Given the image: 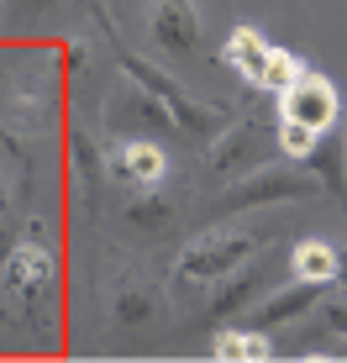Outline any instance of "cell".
Instances as JSON below:
<instances>
[{"label": "cell", "mask_w": 347, "mask_h": 363, "mask_svg": "<svg viewBox=\"0 0 347 363\" xmlns=\"http://www.w3.org/2000/svg\"><path fill=\"white\" fill-rule=\"evenodd\" d=\"M263 242H268L263 227H216V232L190 237V242L179 247V258H174V290L221 279V274L237 269L247 253H258Z\"/></svg>", "instance_id": "6da1fadb"}, {"label": "cell", "mask_w": 347, "mask_h": 363, "mask_svg": "<svg viewBox=\"0 0 347 363\" xmlns=\"http://www.w3.org/2000/svg\"><path fill=\"white\" fill-rule=\"evenodd\" d=\"M116 64H121V74H127V79H137L142 90L169 111L174 132H184V137H210V132L227 127V116H221L216 106H200V100H190V95L179 90V79H174L169 69H158L153 58H142V53H132V48L116 43Z\"/></svg>", "instance_id": "7a4b0ae2"}, {"label": "cell", "mask_w": 347, "mask_h": 363, "mask_svg": "<svg viewBox=\"0 0 347 363\" xmlns=\"http://www.w3.org/2000/svg\"><path fill=\"white\" fill-rule=\"evenodd\" d=\"M321 195V179L305 174V164H258L247 169V179H237L227 195L216 200V216H242V211H258V206H279V200H311Z\"/></svg>", "instance_id": "3957f363"}, {"label": "cell", "mask_w": 347, "mask_h": 363, "mask_svg": "<svg viewBox=\"0 0 347 363\" xmlns=\"http://www.w3.org/2000/svg\"><path fill=\"white\" fill-rule=\"evenodd\" d=\"M279 116L300 121V127H311V132H331V127H342V95H337V84H331L326 74H316L305 64L279 90Z\"/></svg>", "instance_id": "277c9868"}, {"label": "cell", "mask_w": 347, "mask_h": 363, "mask_svg": "<svg viewBox=\"0 0 347 363\" xmlns=\"http://www.w3.org/2000/svg\"><path fill=\"white\" fill-rule=\"evenodd\" d=\"M200 6L195 0H153L147 6V32H153V43L164 48L169 58H190L195 48H200Z\"/></svg>", "instance_id": "5b68a950"}, {"label": "cell", "mask_w": 347, "mask_h": 363, "mask_svg": "<svg viewBox=\"0 0 347 363\" xmlns=\"http://www.w3.org/2000/svg\"><path fill=\"white\" fill-rule=\"evenodd\" d=\"M101 169H106L116 184H137V190H147V184H164L169 158H164V147L147 143V137H121V143L106 153Z\"/></svg>", "instance_id": "8992f818"}, {"label": "cell", "mask_w": 347, "mask_h": 363, "mask_svg": "<svg viewBox=\"0 0 347 363\" xmlns=\"http://www.w3.org/2000/svg\"><path fill=\"white\" fill-rule=\"evenodd\" d=\"M268 137L258 132V121H237V127H221L216 143H210V169L221 174V179H237L242 169H258L268 158Z\"/></svg>", "instance_id": "52a82bcc"}, {"label": "cell", "mask_w": 347, "mask_h": 363, "mask_svg": "<svg viewBox=\"0 0 347 363\" xmlns=\"http://www.w3.org/2000/svg\"><path fill=\"white\" fill-rule=\"evenodd\" d=\"M58 279V258L47 242H21L16 253L6 258V295H53Z\"/></svg>", "instance_id": "ba28073f"}, {"label": "cell", "mask_w": 347, "mask_h": 363, "mask_svg": "<svg viewBox=\"0 0 347 363\" xmlns=\"http://www.w3.org/2000/svg\"><path fill=\"white\" fill-rule=\"evenodd\" d=\"M106 127L127 132V127H174V121H169V111L158 106L137 79H116V90L106 95Z\"/></svg>", "instance_id": "9c48e42d"}, {"label": "cell", "mask_w": 347, "mask_h": 363, "mask_svg": "<svg viewBox=\"0 0 347 363\" xmlns=\"http://www.w3.org/2000/svg\"><path fill=\"white\" fill-rule=\"evenodd\" d=\"M316 300H321V284L290 279L284 290H274L268 300H258V306H253V321H247V327L268 332V327H284V321H300L305 311H316Z\"/></svg>", "instance_id": "30bf717a"}, {"label": "cell", "mask_w": 347, "mask_h": 363, "mask_svg": "<svg viewBox=\"0 0 347 363\" xmlns=\"http://www.w3.org/2000/svg\"><path fill=\"white\" fill-rule=\"evenodd\" d=\"M268 53H274V43H268L258 27H237L227 43H221V64L237 74L242 84H253V90H258V79H263V69H268Z\"/></svg>", "instance_id": "8fae6325"}, {"label": "cell", "mask_w": 347, "mask_h": 363, "mask_svg": "<svg viewBox=\"0 0 347 363\" xmlns=\"http://www.w3.org/2000/svg\"><path fill=\"white\" fill-rule=\"evenodd\" d=\"M216 284V295L205 300V316H232V311H242L247 300L258 295V284H263V258H253L247 253V264H237V269H227L221 279H210Z\"/></svg>", "instance_id": "7c38bea8"}, {"label": "cell", "mask_w": 347, "mask_h": 363, "mask_svg": "<svg viewBox=\"0 0 347 363\" xmlns=\"http://www.w3.org/2000/svg\"><path fill=\"white\" fill-rule=\"evenodd\" d=\"M337 274H342V258L326 237H300L290 247V279H305V284L326 290V284H337Z\"/></svg>", "instance_id": "4fadbf2b"}, {"label": "cell", "mask_w": 347, "mask_h": 363, "mask_svg": "<svg viewBox=\"0 0 347 363\" xmlns=\"http://www.w3.org/2000/svg\"><path fill=\"white\" fill-rule=\"evenodd\" d=\"M342 153H347V137H342L337 127L321 132V137H316V147L305 153V169H316L321 190H331L337 200H347V169H342Z\"/></svg>", "instance_id": "5bb4252c"}, {"label": "cell", "mask_w": 347, "mask_h": 363, "mask_svg": "<svg viewBox=\"0 0 347 363\" xmlns=\"http://www.w3.org/2000/svg\"><path fill=\"white\" fill-rule=\"evenodd\" d=\"M110 311H116L121 327H142L158 311V284H147L142 274H121L116 290H110Z\"/></svg>", "instance_id": "9a60e30c"}, {"label": "cell", "mask_w": 347, "mask_h": 363, "mask_svg": "<svg viewBox=\"0 0 347 363\" xmlns=\"http://www.w3.org/2000/svg\"><path fill=\"white\" fill-rule=\"evenodd\" d=\"M210 358H221V363H268L274 358V342L258 327H227L210 342Z\"/></svg>", "instance_id": "2e32d148"}, {"label": "cell", "mask_w": 347, "mask_h": 363, "mask_svg": "<svg viewBox=\"0 0 347 363\" xmlns=\"http://www.w3.org/2000/svg\"><path fill=\"white\" fill-rule=\"evenodd\" d=\"M127 221L132 227H147V232H158V227H169L174 221V200L158 190V184H147V190L127 206Z\"/></svg>", "instance_id": "e0dca14e"}, {"label": "cell", "mask_w": 347, "mask_h": 363, "mask_svg": "<svg viewBox=\"0 0 347 363\" xmlns=\"http://www.w3.org/2000/svg\"><path fill=\"white\" fill-rule=\"evenodd\" d=\"M316 137H321V132H311V127H300V121H284V116H279V137H274V147H279L284 158H290V164H305V153L316 147Z\"/></svg>", "instance_id": "ac0fdd59"}, {"label": "cell", "mask_w": 347, "mask_h": 363, "mask_svg": "<svg viewBox=\"0 0 347 363\" xmlns=\"http://www.w3.org/2000/svg\"><path fill=\"white\" fill-rule=\"evenodd\" d=\"M305 69V58L300 53H284V48H274V53H268V69H263V79H258V90H284V84L295 79V74Z\"/></svg>", "instance_id": "d6986e66"}, {"label": "cell", "mask_w": 347, "mask_h": 363, "mask_svg": "<svg viewBox=\"0 0 347 363\" xmlns=\"http://www.w3.org/2000/svg\"><path fill=\"white\" fill-rule=\"evenodd\" d=\"M326 327L347 337V300H326Z\"/></svg>", "instance_id": "ffe728a7"}, {"label": "cell", "mask_w": 347, "mask_h": 363, "mask_svg": "<svg viewBox=\"0 0 347 363\" xmlns=\"http://www.w3.org/2000/svg\"><path fill=\"white\" fill-rule=\"evenodd\" d=\"M337 279H347V269H342V274H337Z\"/></svg>", "instance_id": "44dd1931"}]
</instances>
